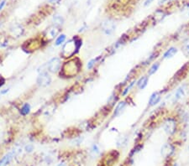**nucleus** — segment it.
<instances>
[{"label":"nucleus","instance_id":"obj_6","mask_svg":"<svg viewBox=\"0 0 189 166\" xmlns=\"http://www.w3.org/2000/svg\"><path fill=\"white\" fill-rule=\"evenodd\" d=\"M15 156H17L15 150H12L11 151H9L0 158V166H7L8 164H10V162Z\"/></svg>","mask_w":189,"mask_h":166},{"label":"nucleus","instance_id":"obj_18","mask_svg":"<svg viewBox=\"0 0 189 166\" xmlns=\"http://www.w3.org/2000/svg\"><path fill=\"white\" fill-rule=\"evenodd\" d=\"M185 93H186V90H185L184 86H181L180 88H178L176 91V94H175L176 100H180L181 98H183L184 96H185Z\"/></svg>","mask_w":189,"mask_h":166},{"label":"nucleus","instance_id":"obj_27","mask_svg":"<svg viewBox=\"0 0 189 166\" xmlns=\"http://www.w3.org/2000/svg\"><path fill=\"white\" fill-rule=\"evenodd\" d=\"M6 82V80L5 78L3 76V75H0V87H2L4 84Z\"/></svg>","mask_w":189,"mask_h":166},{"label":"nucleus","instance_id":"obj_10","mask_svg":"<svg viewBox=\"0 0 189 166\" xmlns=\"http://www.w3.org/2000/svg\"><path fill=\"white\" fill-rule=\"evenodd\" d=\"M125 107H126V102H124V101H121V102H119L115 109V112H114L115 117L119 116V115L122 113V112L124 110Z\"/></svg>","mask_w":189,"mask_h":166},{"label":"nucleus","instance_id":"obj_23","mask_svg":"<svg viewBox=\"0 0 189 166\" xmlns=\"http://www.w3.org/2000/svg\"><path fill=\"white\" fill-rule=\"evenodd\" d=\"M25 151L28 154H30L34 151V145L31 143H28L25 146Z\"/></svg>","mask_w":189,"mask_h":166},{"label":"nucleus","instance_id":"obj_15","mask_svg":"<svg viewBox=\"0 0 189 166\" xmlns=\"http://www.w3.org/2000/svg\"><path fill=\"white\" fill-rule=\"evenodd\" d=\"M177 53V49L176 47H171L169 50H167L166 51V53L163 56V58L164 59H170L172 58L173 56Z\"/></svg>","mask_w":189,"mask_h":166},{"label":"nucleus","instance_id":"obj_25","mask_svg":"<svg viewBox=\"0 0 189 166\" xmlns=\"http://www.w3.org/2000/svg\"><path fill=\"white\" fill-rule=\"evenodd\" d=\"M96 61H97V59H92V60H91L88 63V70H91L92 67H94Z\"/></svg>","mask_w":189,"mask_h":166},{"label":"nucleus","instance_id":"obj_4","mask_svg":"<svg viewBox=\"0 0 189 166\" xmlns=\"http://www.w3.org/2000/svg\"><path fill=\"white\" fill-rule=\"evenodd\" d=\"M62 66L61 60L59 57H53L46 62L47 71L50 73H59Z\"/></svg>","mask_w":189,"mask_h":166},{"label":"nucleus","instance_id":"obj_11","mask_svg":"<svg viewBox=\"0 0 189 166\" xmlns=\"http://www.w3.org/2000/svg\"><path fill=\"white\" fill-rule=\"evenodd\" d=\"M24 29L20 26V25H15L14 28L11 29V32L13 33L14 37L15 38H19V37H21L24 34Z\"/></svg>","mask_w":189,"mask_h":166},{"label":"nucleus","instance_id":"obj_22","mask_svg":"<svg viewBox=\"0 0 189 166\" xmlns=\"http://www.w3.org/2000/svg\"><path fill=\"white\" fill-rule=\"evenodd\" d=\"M135 83H136V81H135V80H134V81H133L131 83H130V85H129V86H127V87H126V88H125V89H124V90L123 91L122 95H123V96H125V95H126V94H127L129 91H130V89H131L132 87L134 86V85H135Z\"/></svg>","mask_w":189,"mask_h":166},{"label":"nucleus","instance_id":"obj_26","mask_svg":"<svg viewBox=\"0 0 189 166\" xmlns=\"http://www.w3.org/2000/svg\"><path fill=\"white\" fill-rule=\"evenodd\" d=\"M82 139H83V138H81V137H79V138H77V139H75L73 142H72V143L74 144V145H79V144H81L82 142Z\"/></svg>","mask_w":189,"mask_h":166},{"label":"nucleus","instance_id":"obj_5","mask_svg":"<svg viewBox=\"0 0 189 166\" xmlns=\"http://www.w3.org/2000/svg\"><path fill=\"white\" fill-rule=\"evenodd\" d=\"M115 28H116V25L114 23V21H112L110 19H107L102 23V30L107 35H111L114 33Z\"/></svg>","mask_w":189,"mask_h":166},{"label":"nucleus","instance_id":"obj_33","mask_svg":"<svg viewBox=\"0 0 189 166\" xmlns=\"http://www.w3.org/2000/svg\"><path fill=\"white\" fill-rule=\"evenodd\" d=\"M166 0H159L158 1V3H159V4H161V3H164Z\"/></svg>","mask_w":189,"mask_h":166},{"label":"nucleus","instance_id":"obj_12","mask_svg":"<svg viewBox=\"0 0 189 166\" xmlns=\"http://www.w3.org/2000/svg\"><path fill=\"white\" fill-rule=\"evenodd\" d=\"M160 100H161V95H160V93H159V92H154V93L150 96V99H149V105H150V106H155L156 104H157V103L160 102Z\"/></svg>","mask_w":189,"mask_h":166},{"label":"nucleus","instance_id":"obj_29","mask_svg":"<svg viewBox=\"0 0 189 166\" xmlns=\"http://www.w3.org/2000/svg\"><path fill=\"white\" fill-rule=\"evenodd\" d=\"M8 91H9V89H8V88H6V89H3V90H2V91H0V94H1V95H4V94L8 93Z\"/></svg>","mask_w":189,"mask_h":166},{"label":"nucleus","instance_id":"obj_32","mask_svg":"<svg viewBox=\"0 0 189 166\" xmlns=\"http://www.w3.org/2000/svg\"><path fill=\"white\" fill-rule=\"evenodd\" d=\"M56 166H66V164H64V163H59L58 165H57Z\"/></svg>","mask_w":189,"mask_h":166},{"label":"nucleus","instance_id":"obj_24","mask_svg":"<svg viewBox=\"0 0 189 166\" xmlns=\"http://www.w3.org/2000/svg\"><path fill=\"white\" fill-rule=\"evenodd\" d=\"M182 50H183V52L186 56H189V40L187 42H185Z\"/></svg>","mask_w":189,"mask_h":166},{"label":"nucleus","instance_id":"obj_13","mask_svg":"<svg viewBox=\"0 0 189 166\" xmlns=\"http://www.w3.org/2000/svg\"><path fill=\"white\" fill-rule=\"evenodd\" d=\"M52 22H53V24L55 25V26L60 27V26L64 25L65 19H64L63 16H61V14H55V15L53 16V19H52Z\"/></svg>","mask_w":189,"mask_h":166},{"label":"nucleus","instance_id":"obj_31","mask_svg":"<svg viewBox=\"0 0 189 166\" xmlns=\"http://www.w3.org/2000/svg\"><path fill=\"white\" fill-rule=\"evenodd\" d=\"M152 1H153V0H146V3H145V5L146 6V5H148V4H150V3H151Z\"/></svg>","mask_w":189,"mask_h":166},{"label":"nucleus","instance_id":"obj_19","mask_svg":"<svg viewBox=\"0 0 189 166\" xmlns=\"http://www.w3.org/2000/svg\"><path fill=\"white\" fill-rule=\"evenodd\" d=\"M99 153H100L99 147L98 146V144L94 143V144L92 146V148H91V154H92V156L95 157V156H97V155L99 154Z\"/></svg>","mask_w":189,"mask_h":166},{"label":"nucleus","instance_id":"obj_30","mask_svg":"<svg viewBox=\"0 0 189 166\" xmlns=\"http://www.w3.org/2000/svg\"><path fill=\"white\" fill-rule=\"evenodd\" d=\"M49 2L50 3H53V4H56V3H58L60 2V0H49Z\"/></svg>","mask_w":189,"mask_h":166},{"label":"nucleus","instance_id":"obj_34","mask_svg":"<svg viewBox=\"0 0 189 166\" xmlns=\"http://www.w3.org/2000/svg\"><path fill=\"white\" fill-rule=\"evenodd\" d=\"M175 166H177V165H175Z\"/></svg>","mask_w":189,"mask_h":166},{"label":"nucleus","instance_id":"obj_16","mask_svg":"<svg viewBox=\"0 0 189 166\" xmlns=\"http://www.w3.org/2000/svg\"><path fill=\"white\" fill-rule=\"evenodd\" d=\"M148 83V76H143L137 82V86L140 90H143Z\"/></svg>","mask_w":189,"mask_h":166},{"label":"nucleus","instance_id":"obj_1","mask_svg":"<svg viewBox=\"0 0 189 166\" xmlns=\"http://www.w3.org/2000/svg\"><path fill=\"white\" fill-rule=\"evenodd\" d=\"M82 68V63L78 57H72L66 60L59 71V75L64 78H73L78 75Z\"/></svg>","mask_w":189,"mask_h":166},{"label":"nucleus","instance_id":"obj_7","mask_svg":"<svg viewBox=\"0 0 189 166\" xmlns=\"http://www.w3.org/2000/svg\"><path fill=\"white\" fill-rule=\"evenodd\" d=\"M176 128H177V123L176 121L173 119H168L166 122H165L163 125L165 132L167 133L168 135H172L173 133L176 132Z\"/></svg>","mask_w":189,"mask_h":166},{"label":"nucleus","instance_id":"obj_28","mask_svg":"<svg viewBox=\"0 0 189 166\" xmlns=\"http://www.w3.org/2000/svg\"><path fill=\"white\" fill-rule=\"evenodd\" d=\"M5 3H6V0H3V1H2V2L0 3V11L3 8L4 5H5Z\"/></svg>","mask_w":189,"mask_h":166},{"label":"nucleus","instance_id":"obj_21","mask_svg":"<svg viewBox=\"0 0 189 166\" xmlns=\"http://www.w3.org/2000/svg\"><path fill=\"white\" fill-rule=\"evenodd\" d=\"M159 66H160V64L159 63H155V64H153V66L150 67V69L148 71V74L149 75H153L154 73H156V71H157V70H158V68H159Z\"/></svg>","mask_w":189,"mask_h":166},{"label":"nucleus","instance_id":"obj_2","mask_svg":"<svg viewBox=\"0 0 189 166\" xmlns=\"http://www.w3.org/2000/svg\"><path fill=\"white\" fill-rule=\"evenodd\" d=\"M82 45V39L79 36H74L72 39L67 40L63 45L61 49V56L63 59H71L79 52Z\"/></svg>","mask_w":189,"mask_h":166},{"label":"nucleus","instance_id":"obj_20","mask_svg":"<svg viewBox=\"0 0 189 166\" xmlns=\"http://www.w3.org/2000/svg\"><path fill=\"white\" fill-rule=\"evenodd\" d=\"M127 141H128L127 137H125V136H122V137H120V138L118 139L117 145H118L119 147H123V146H124V145L127 144Z\"/></svg>","mask_w":189,"mask_h":166},{"label":"nucleus","instance_id":"obj_9","mask_svg":"<svg viewBox=\"0 0 189 166\" xmlns=\"http://www.w3.org/2000/svg\"><path fill=\"white\" fill-rule=\"evenodd\" d=\"M173 152V148L172 147L171 144L169 143H166L162 146L161 148V154L164 156V157H169L171 156V154H172Z\"/></svg>","mask_w":189,"mask_h":166},{"label":"nucleus","instance_id":"obj_8","mask_svg":"<svg viewBox=\"0 0 189 166\" xmlns=\"http://www.w3.org/2000/svg\"><path fill=\"white\" fill-rule=\"evenodd\" d=\"M59 32H60L59 27L54 26V27H52L50 29H48L47 34L45 35V38L48 39V40H51L55 39L56 37H57V35L59 34Z\"/></svg>","mask_w":189,"mask_h":166},{"label":"nucleus","instance_id":"obj_3","mask_svg":"<svg viewBox=\"0 0 189 166\" xmlns=\"http://www.w3.org/2000/svg\"><path fill=\"white\" fill-rule=\"evenodd\" d=\"M52 82V78L50 75V72L42 71L40 72L36 78V85L39 87H47Z\"/></svg>","mask_w":189,"mask_h":166},{"label":"nucleus","instance_id":"obj_14","mask_svg":"<svg viewBox=\"0 0 189 166\" xmlns=\"http://www.w3.org/2000/svg\"><path fill=\"white\" fill-rule=\"evenodd\" d=\"M30 110H31V107H30V104L26 102L25 104L22 105V107L19 109V112L22 116H27L30 112Z\"/></svg>","mask_w":189,"mask_h":166},{"label":"nucleus","instance_id":"obj_17","mask_svg":"<svg viewBox=\"0 0 189 166\" xmlns=\"http://www.w3.org/2000/svg\"><path fill=\"white\" fill-rule=\"evenodd\" d=\"M66 40V35L65 34H61L57 37V40H55V45L56 46H60L63 45Z\"/></svg>","mask_w":189,"mask_h":166}]
</instances>
